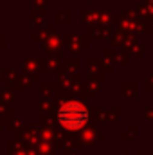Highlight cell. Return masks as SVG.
<instances>
[{
  "label": "cell",
  "instance_id": "obj_1",
  "mask_svg": "<svg viewBox=\"0 0 153 155\" xmlns=\"http://www.w3.org/2000/svg\"><path fill=\"white\" fill-rule=\"evenodd\" d=\"M58 119L63 126L70 128V130H76V128H81L86 119H88V112L83 105L79 103H67L60 108V114H58Z\"/></svg>",
  "mask_w": 153,
  "mask_h": 155
}]
</instances>
